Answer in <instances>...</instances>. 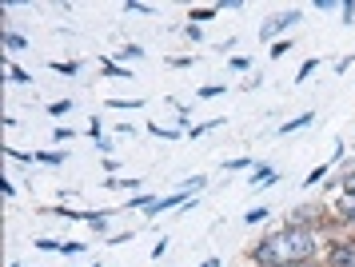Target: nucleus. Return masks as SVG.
<instances>
[{
  "mask_svg": "<svg viewBox=\"0 0 355 267\" xmlns=\"http://www.w3.org/2000/svg\"><path fill=\"white\" fill-rule=\"evenodd\" d=\"M315 252V239H311V232H304V227H291V232H279V236L263 239L256 248V259L263 267H275V264H304L307 255Z\"/></svg>",
  "mask_w": 355,
  "mask_h": 267,
  "instance_id": "1",
  "label": "nucleus"
},
{
  "mask_svg": "<svg viewBox=\"0 0 355 267\" xmlns=\"http://www.w3.org/2000/svg\"><path fill=\"white\" fill-rule=\"evenodd\" d=\"M339 216H343V220H355V191L339 196Z\"/></svg>",
  "mask_w": 355,
  "mask_h": 267,
  "instance_id": "3",
  "label": "nucleus"
},
{
  "mask_svg": "<svg viewBox=\"0 0 355 267\" xmlns=\"http://www.w3.org/2000/svg\"><path fill=\"white\" fill-rule=\"evenodd\" d=\"M288 267H311V264H288Z\"/></svg>",
  "mask_w": 355,
  "mask_h": 267,
  "instance_id": "6",
  "label": "nucleus"
},
{
  "mask_svg": "<svg viewBox=\"0 0 355 267\" xmlns=\"http://www.w3.org/2000/svg\"><path fill=\"white\" fill-rule=\"evenodd\" d=\"M331 267H355V243H339V248H331Z\"/></svg>",
  "mask_w": 355,
  "mask_h": 267,
  "instance_id": "2",
  "label": "nucleus"
},
{
  "mask_svg": "<svg viewBox=\"0 0 355 267\" xmlns=\"http://www.w3.org/2000/svg\"><path fill=\"white\" fill-rule=\"evenodd\" d=\"M204 267H220V259H208V264H204Z\"/></svg>",
  "mask_w": 355,
  "mask_h": 267,
  "instance_id": "5",
  "label": "nucleus"
},
{
  "mask_svg": "<svg viewBox=\"0 0 355 267\" xmlns=\"http://www.w3.org/2000/svg\"><path fill=\"white\" fill-rule=\"evenodd\" d=\"M211 16H216L211 8H196V12H192V20H211Z\"/></svg>",
  "mask_w": 355,
  "mask_h": 267,
  "instance_id": "4",
  "label": "nucleus"
}]
</instances>
